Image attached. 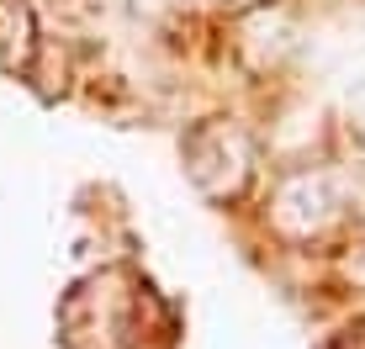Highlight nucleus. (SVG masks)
Returning <instances> with one entry per match:
<instances>
[{"label": "nucleus", "mask_w": 365, "mask_h": 349, "mask_svg": "<svg viewBox=\"0 0 365 349\" xmlns=\"http://www.w3.org/2000/svg\"><path fill=\"white\" fill-rule=\"evenodd\" d=\"M128 6H133V11H143V16H159V11H170L175 0H128Z\"/></svg>", "instance_id": "4"}, {"label": "nucleus", "mask_w": 365, "mask_h": 349, "mask_svg": "<svg viewBox=\"0 0 365 349\" xmlns=\"http://www.w3.org/2000/svg\"><path fill=\"white\" fill-rule=\"evenodd\" d=\"M339 217V191L323 170H302L286 174L270 196V222L286 233V239H318L323 228Z\"/></svg>", "instance_id": "2"}, {"label": "nucleus", "mask_w": 365, "mask_h": 349, "mask_svg": "<svg viewBox=\"0 0 365 349\" xmlns=\"http://www.w3.org/2000/svg\"><path fill=\"white\" fill-rule=\"evenodd\" d=\"M180 154H185V170H191L196 191L212 196V202L244 196L249 174H255V154H249L244 132L228 127V122H201V127H191Z\"/></svg>", "instance_id": "1"}, {"label": "nucleus", "mask_w": 365, "mask_h": 349, "mask_svg": "<svg viewBox=\"0 0 365 349\" xmlns=\"http://www.w3.org/2000/svg\"><path fill=\"white\" fill-rule=\"evenodd\" d=\"M37 53V21L27 0H0V64L11 74H27Z\"/></svg>", "instance_id": "3"}]
</instances>
